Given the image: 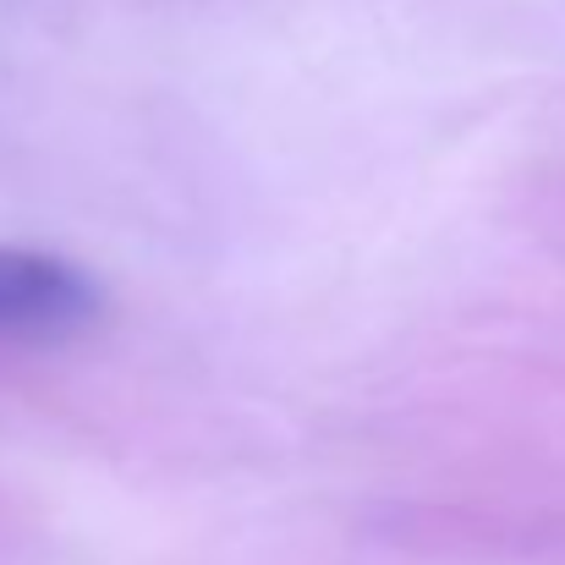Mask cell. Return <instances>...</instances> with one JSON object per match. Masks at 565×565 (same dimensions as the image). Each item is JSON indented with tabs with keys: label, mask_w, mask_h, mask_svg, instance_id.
<instances>
[{
	"label": "cell",
	"mask_w": 565,
	"mask_h": 565,
	"mask_svg": "<svg viewBox=\"0 0 565 565\" xmlns=\"http://www.w3.org/2000/svg\"><path fill=\"white\" fill-rule=\"evenodd\" d=\"M99 286L55 253L0 247V335L11 341H66L99 319Z\"/></svg>",
	"instance_id": "6da1fadb"
}]
</instances>
